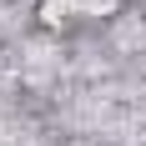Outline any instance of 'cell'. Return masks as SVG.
I'll list each match as a JSON object with an SVG mask.
<instances>
[{
	"label": "cell",
	"mask_w": 146,
	"mask_h": 146,
	"mask_svg": "<svg viewBox=\"0 0 146 146\" xmlns=\"http://www.w3.org/2000/svg\"><path fill=\"white\" fill-rule=\"evenodd\" d=\"M116 0H40V15L50 25H76V20H106Z\"/></svg>",
	"instance_id": "cell-1"
}]
</instances>
